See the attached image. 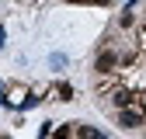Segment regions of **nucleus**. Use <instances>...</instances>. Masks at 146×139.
Masks as SVG:
<instances>
[{"instance_id":"8","label":"nucleus","mask_w":146,"mask_h":139,"mask_svg":"<svg viewBox=\"0 0 146 139\" xmlns=\"http://www.w3.org/2000/svg\"><path fill=\"white\" fill-rule=\"evenodd\" d=\"M4 38H7V31H4V28H0V49H4Z\"/></svg>"},{"instance_id":"3","label":"nucleus","mask_w":146,"mask_h":139,"mask_svg":"<svg viewBox=\"0 0 146 139\" xmlns=\"http://www.w3.org/2000/svg\"><path fill=\"white\" fill-rule=\"evenodd\" d=\"M77 139H108V136L98 132L94 125H77Z\"/></svg>"},{"instance_id":"4","label":"nucleus","mask_w":146,"mask_h":139,"mask_svg":"<svg viewBox=\"0 0 146 139\" xmlns=\"http://www.w3.org/2000/svg\"><path fill=\"white\" fill-rule=\"evenodd\" d=\"M115 104H118V108H129V104L136 101V94H129V91H115V97H111Z\"/></svg>"},{"instance_id":"6","label":"nucleus","mask_w":146,"mask_h":139,"mask_svg":"<svg viewBox=\"0 0 146 139\" xmlns=\"http://www.w3.org/2000/svg\"><path fill=\"white\" fill-rule=\"evenodd\" d=\"M73 97V87L70 83H59V101H70Z\"/></svg>"},{"instance_id":"7","label":"nucleus","mask_w":146,"mask_h":139,"mask_svg":"<svg viewBox=\"0 0 146 139\" xmlns=\"http://www.w3.org/2000/svg\"><path fill=\"white\" fill-rule=\"evenodd\" d=\"M56 139H70V125H63V129H56Z\"/></svg>"},{"instance_id":"2","label":"nucleus","mask_w":146,"mask_h":139,"mask_svg":"<svg viewBox=\"0 0 146 139\" xmlns=\"http://www.w3.org/2000/svg\"><path fill=\"white\" fill-rule=\"evenodd\" d=\"M115 63H118V56H115V52H111V49H101V52H98L94 70H98V73H111V70H115Z\"/></svg>"},{"instance_id":"1","label":"nucleus","mask_w":146,"mask_h":139,"mask_svg":"<svg viewBox=\"0 0 146 139\" xmlns=\"http://www.w3.org/2000/svg\"><path fill=\"white\" fill-rule=\"evenodd\" d=\"M118 125H122V129H139V125H146V115H143L139 108H132V104H129V108L118 111Z\"/></svg>"},{"instance_id":"5","label":"nucleus","mask_w":146,"mask_h":139,"mask_svg":"<svg viewBox=\"0 0 146 139\" xmlns=\"http://www.w3.org/2000/svg\"><path fill=\"white\" fill-rule=\"evenodd\" d=\"M132 21H136V17H132V4H129V7H125V14L118 17V24H122V28H132Z\"/></svg>"}]
</instances>
